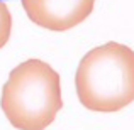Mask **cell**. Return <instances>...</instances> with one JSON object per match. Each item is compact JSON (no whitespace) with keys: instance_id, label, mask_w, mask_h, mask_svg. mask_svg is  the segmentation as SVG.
<instances>
[{"instance_id":"obj_1","label":"cell","mask_w":134,"mask_h":130,"mask_svg":"<svg viewBox=\"0 0 134 130\" xmlns=\"http://www.w3.org/2000/svg\"><path fill=\"white\" fill-rule=\"evenodd\" d=\"M78 100L87 110L115 113L134 101V51L121 42L93 47L78 63Z\"/></svg>"},{"instance_id":"obj_2","label":"cell","mask_w":134,"mask_h":130,"mask_svg":"<svg viewBox=\"0 0 134 130\" xmlns=\"http://www.w3.org/2000/svg\"><path fill=\"white\" fill-rule=\"evenodd\" d=\"M0 108L17 130H44L63 108L61 79L49 63L27 59L10 71Z\"/></svg>"},{"instance_id":"obj_3","label":"cell","mask_w":134,"mask_h":130,"mask_svg":"<svg viewBox=\"0 0 134 130\" xmlns=\"http://www.w3.org/2000/svg\"><path fill=\"white\" fill-rule=\"evenodd\" d=\"M31 22L53 32H65L85 22L95 0H20Z\"/></svg>"},{"instance_id":"obj_4","label":"cell","mask_w":134,"mask_h":130,"mask_svg":"<svg viewBox=\"0 0 134 130\" xmlns=\"http://www.w3.org/2000/svg\"><path fill=\"white\" fill-rule=\"evenodd\" d=\"M10 32H12V15L9 5L0 0V49L9 42Z\"/></svg>"}]
</instances>
